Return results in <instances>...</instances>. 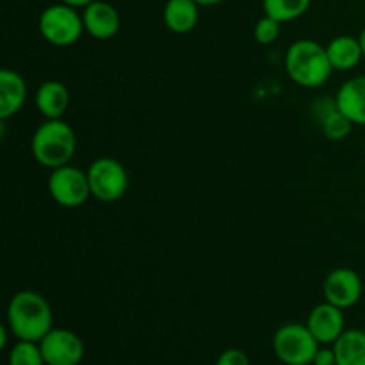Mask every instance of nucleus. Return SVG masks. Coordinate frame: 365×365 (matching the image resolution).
Returning a JSON list of instances; mask_svg holds the SVG:
<instances>
[{"label":"nucleus","instance_id":"f257e3e1","mask_svg":"<svg viewBox=\"0 0 365 365\" xmlns=\"http://www.w3.org/2000/svg\"><path fill=\"white\" fill-rule=\"evenodd\" d=\"M7 327L18 341L41 342L53 328L52 307L39 292H16L7 305Z\"/></svg>","mask_w":365,"mask_h":365},{"label":"nucleus","instance_id":"f03ea898","mask_svg":"<svg viewBox=\"0 0 365 365\" xmlns=\"http://www.w3.org/2000/svg\"><path fill=\"white\" fill-rule=\"evenodd\" d=\"M285 70L294 84L302 88H321L330 78L331 68L327 46L314 39H299L285 53Z\"/></svg>","mask_w":365,"mask_h":365},{"label":"nucleus","instance_id":"7ed1b4c3","mask_svg":"<svg viewBox=\"0 0 365 365\" xmlns=\"http://www.w3.org/2000/svg\"><path fill=\"white\" fill-rule=\"evenodd\" d=\"M32 155L41 166L56 170L71 163L77 150V135L64 120H46L32 135Z\"/></svg>","mask_w":365,"mask_h":365},{"label":"nucleus","instance_id":"20e7f679","mask_svg":"<svg viewBox=\"0 0 365 365\" xmlns=\"http://www.w3.org/2000/svg\"><path fill=\"white\" fill-rule=\"evenodd\" d=\"M319 346L307 324L299 323L284 324L273 337V351L284 365H310Z\"/></svg>","mask_w":365,"mask_h":365},{"label":"nucleus","instance_id":"39448f33","mask_svg":"<svg viewBox=\"0 0 365 365\" xmlns=\"http://www.w3.org/2000/svg\"><path fill=\"white\" fill-rule=\"evenodd\" d=\"M39 32L53 46H71L81 39L84 20L77 9L68 4L48 6L39 16Z\"/></svg>","mask_w":365,"mask_h":365},{"label":"nucleus","instance_id":"423d86ee","mask_svg":"<svg viewBox=\"0 0 365 365\" xmlns=\"http://www.w3.org/2000/svg\"><path fill=\"white\" fill-rule=\"evenodd\" d=\"M91 196L98 202L113 203L125 196L128 189V173L120 160L100 157L88 168Z\"/></svg>","mask_w":365,"mask_h":365},{"label":"nucleus","instance_id":"0eeeda50","mask_svg":"<svg viewBox=\"0 0 365 365\" xmlns=\"http://www.w3.org/2000/svg\"><path fill=\"white\" fill-rule=\"evenodd\" d=\"M48 192L57 205L66 209L84 205L91 196L88 171L71 164L56 168L48 177Z\"/></svg>","mask_w":365,"mask_h":365},{"label":"nucleus","instance_id":"6e6552de","mask_svg":"<svg viewBox=\"0 0 365 365\" xmlns=\"http://www.w3.org/2000/svg\"><path fill=\"white\" fill-rule=\"evenodd\" d=\"M46 365H78L84 359V342L75 331L52 328L39 342Z\"/></svg>","mask_w":365,"mask_h":365},{"label":"nucleus","instance_id":"1a4fd4ad","mask_svg":"<svg viewBox=\"0 0 365 365\" xmlns=\"http://www.w3.org/2000/svg\"><path fill=\"white\" fill-rule=\"evenodd\" d=\"M362 278L356 271L349 269V267H337V269L330 271L328 277L324 278V302L331 303L342 310L355 307L362 298Z\"/></svg>","mask_w":365,"mask_h":365},{"label":"nucleus","instance_id":"9d476101","mask_svg":"<svg viewBox=\"0 0 365 365\" xmlns=\"http://www.w3.org/2000/svg\"><path fill=\"white\" fill-rule=\"evenodd\" d=\"M305 324L321 346H334L346 331L344 310L324 302L310 310Z\"/></svg>","mask_w":365,"mask_h":365},{"label":"nucleus","instance_id":"9b49d317","mask_svg":"<svg viewBox=\"0 0 365 365\" xmlns=\"http://www.w3.org/2000/svg\"><path fill=\"white\" fill-rule=\"evenodd\" d=\"M82 20H84L86 32L91 38L102 39V41L114 38L121 25L120 13L116 11V7L102 2V0H95L89 6H86Z\"/></svg>","mask_w":365,"mask_h":365},{"label":"nucleus","instance_id":"f8f14e48","mask_svg":"<svg viewBox=\"0 0 365 365\" xmlns=\"http://www.w3.org/2000/svg\"><path fill=\"white\" fill-rule=\"evenodd\" d=\"M36 107L45 120H63L70 109L71 95L59 81H46L38 88L34 96Z\"/></svg>","mask_w":365,"mask_h":365},{"label":"nucleus","instance_id":"ddd939ff","mask_svg":"<svg viewBox=\"0 0 365 365\" xmlns=\"http://www.w3.org/2000/svg\"><path fill=\"white\" fill-rule=\"evenodd\" d=\"M335 106L353 125L365 127V75L349 78L341 86L335 96Z\"/></svg>","mask_w":365,"mask_h":365},{"label":"nucleus","instance_id":"4468645a","mask_svg":"<svg viewBox=\"0 0 365 365\" xmlns=\"http://www.w3.org/2000/svg\"><path fill=\"white\" fill-rule=\"evenodd\" d=\"M27 98V84L14 70L4 68L0 71V120L13 118L20 113Z\"/></svg>","mask_w":365,"mask_h":365},{"label":"nucleus","instance_id":"2eb2a0df","mask_svg":"<svg viewBox=\"0 0 365 365\" xmlns=\"http://www.w3.org/2000/svg\"><path fill=\"white\" fill-rule=\"evenodd\" d=\"M328 59H330L334 71H349L356 68L362 61V46H360L359 38L342 34L331 39L327 46Z\"/></svg>","mask_w":365,"mask_h":365},{"label":"nucleus","instance_id":"dca6fc26","mask_svg":"<svg viewBox=\"0 0 365 365\" xmlns=\"http://www.w3.org/2000/svg\"><path fill=\"white\" fill-rule=\"evenodd\" d=\"M200 6L195 0H168L164 24L175 34H187L198 25Z\"/></svg>","mask_w":365,"mask_h":365},{"label":"nucleus","instance_id":"f3484780","mask_svg":"<svg viewBox=\"0 0 365 365\" xmlns=\"http://www.w3.org/2000/svg\"><path fill=\"white\" fill-rule=\"evenodd\" d=\"M335 365H365V331L346 330L334 342Z\"/></svg>","mask_w":365,"mask_h":365},{"label":"nucleus","instance_id":"a211bd4d","mask_svg":"<svg viewBox=\"0 0 365 365\" xmlns=\"http://www.w3.org/2000/svg\"><path fill=\"white\" fill-rule=\"evenodd\" d=\"M312 0H264V14L274 18L280 24L296 20L309 11Z\"/></svg>","mask_w":365,"mask_h":365},{"label":"nucleus","instance_id":"6ab92c4d","mask_svg":"<svg viewBox=\"0 0 365 365\" xmlns=\"http://www.w3.org/2000/svg\"><path fill=\"white\" fill-rule=\"evenodd\" d=\"M321 130L331 141H342L353 130V121L341 113L335 106V100L330 109H324L321 114Z\"/></svg>","mask_w":365,"mask_h":365},{"label":"nucleus","instance_id":"aec40b11","mask_svg":"<svg viewBox=\"0 0 365 365\" xmlns=\"http://www.w3.org/2000/svg\"><path fill=\"white\" fill-rule=\"evenodd\" d=\"M7 365H46L39 342L18 341L7 355Z\"/></svg>","mask_w":365,"mask_h":365},{"label":"nucleus","instance_id":"412c9836","mask_svg":"<svg viewBox=\"0 0 365 365\" xmlns=\"http://www.w3.org/2000/svg\"><path fill=\"white\" fill-rule=\"evenodd\" d=\"M280 25L282 24L278 20L264 14V18H260L257 21L255 31H253L257 43H260V45H271V43L277 41L278 36H280Z\"/></svg>","mask_w":365,"mask_h":365},{"label":"nucleus","instance_id":"4be33fe9","mask_svg":"<svg viewBox=\"0 0 365 365\" xmlns=\"http://www.w3.org/2000/svg\"><path fill=\"white\" fill-rule=\"evenodd\" d=\"M214 365H250V356L239 348H228L217 356Z\"/></svg>","mask_w":365,"mask_h":365},{"label":"nucleus","instance_id":"5701e85b","mask_svg":"<svg viewBox=\"0 0 365 365\" xmlns=\"http://www.w3.org/2000/svg\"><path fill=\"white\" fill-rule=\"evenodd\" d=\"M312 364L314 365H335L334 346H319V349H317Z\"/></svg>","mask_w":365,"mask_h":365},{"label":"nucleus","instance_id":"b1692460","mask_svg":"<svg viewBox=\"0 0 365 365\" xmlns=\"http://www.w3.org/2000/svg\"><path fill=\"white\" fill-rule=\"evenodd\" d=\"M63 4H68V6L75 7V9H78V7H86L89 6L91 2H95V0H61Z\"/></svg>","mask_w":365,"mask_h":365},{"label":"nucleus","instance_id":"393cba45","mask_svg":"<svg viewBox=\"0 0 365 365\" xmlns=\"http://www.w3.org/2000/svg\"><path fill=\"white\" fill-rule=\"evenodd\" d=\"M9 327H7V323L6 324H2V327H0V349H4L7 346V334H9Z\"/></svg>","mask_w":365,"mask_h":365},{"label":"nucleus","instance_id":"a878e982","mask_svg":"<svg viewBox=\"0 0 365 365\" xmlns=\"http://www.w3.org/2000/svg\"><path fill=\"white\" fill-rule=\"evenodd\" d=\"M198 6H216V4H221L223 0H195Z\"/></svg>","mask_w":365,"mask_h":365},{"label":"nucleus","instance_id":"bb28decb","mask_svg":"<svg viewBox=\"0 0 365 365\" xmlns=\"http://www.w3.org/2000/svg\"><path fill=\"white\" fill-rule=\"evenodd\" d=\"M359 43H360V46H362V53H364V57H365V29H364L362 32H360Z\"/></svg>","mask_w":365,"mask_h":365}]
</instances>
